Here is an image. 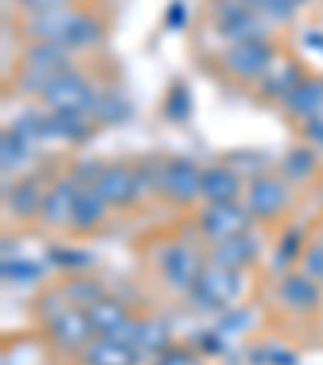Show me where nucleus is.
Segmentation results:
<instances>
[{
    "mask_svg": "<svg viewBox=\"0 0 323 365\" xmlns=\"http://www.w3.org/2000/svg\"><path fill=\"white\" fill-rule=\"evenodd\" d=\"M200 194L210 197L213 204H233V197L240 194V181H236V175L230 172V168L213 165V168H207L204 178H200Z\"/></svg>",
    "mask_w": 323,
    "mask_h": 365,
    "instance_id": "f8f14e48",
    "label": "nucleus"
},
{
    "mask_svg": "<svg viewBox=\"0 0 323 365\" xmlns=\"http://www.w3.org/2000/svg\"><path fill=\"white\" fill-rule=\"evenodd\" d=\"M200 178L204 172H198V165L188 159H175L168 165H162L158 172V187L175 200H191L194 194H200Z\"/></svg>",
    "mask_w": 323,
    "mask_h": 365,
    "instance_id": "20e7f679",
    "label": "nucleus"
},
{
    "mask_svg": "<svg viewBox=\"0 0 323 365\" xmlns=\"http://www.w3.org/2000/svg\"><path fill=\"white\" fill-rule=\"evenodd\" d=\"M304 265H307V272L314 278H323V246L310 249V252H307V262H304Z\"/></svg>",
    "mask_w": 323,
    "mask_h": 365,
    "instance_id": "bb28decb",
    "label": "nucleus"
},
{
    "mask_svg": "<svg viewBox=\"0 0 323 365\" xmlns=\"http://www.w3.org/2000/svg\"><path fill=\"white\" fill-rule=\"evenodd\" d=\"M268 62H272V48L259 39L236 42V46L227 52V65L236 71V75H259Z\"/></svg>",
    "mask_w": 323,
    "mask_h": 365,
    "instance_id": "1a4fd4ad",
    "label": "nucleus"
},
{
    "mask_svg": "<svg viewBox=\"0 0 323 365\" xmlns=\"http://www.w3.org/2000/svg\"><path fill=\"white\" fill-rule=\"evenodd\" d=\"M94 191L101 194L103 200H111V204H126V200L136 197L139 178L126 165H107V168H101V175H97Z\"/></svg>",
    "mask_w": 323,
    "mask_h": 365,
    "instance_id": "0eeeda50",
    "label": "nucleus"
},
{
    "mask_svg": "<svg viewBox=\"0 0 323 365\" xmlns=\"http://www.w3.org/2000/svg\"><path fill=\"white\" fill-rule=\"evenodd\" d=\"M162 269H165V278L175 284V288H191L200 275L198 259H194V252L188 246H168Z\"/></svg>",
    "mask_w": 323,
    "mask_h": 365,
    "instance_id": "9b49d317",
    "label": "nucleus"
},
{
    "mask_svg": "<svg viewBox=\"0 0 323 365\" xmlns=\"http://www.w3.org/2000/svg\"><path fill=\"white\" fill-rule=\"evenodd\" d=\"M88 359H94L97 365H120L130 359V352H126L123 343H117V339H101V343L91 349Z\"/></svg>",
    "mask_w": 323,
    "mask_h": 365,
    "instance_id": "412c9836",
    "label": "nucleus"
},
{
    "mask_svg": "<svg viewBox=\"0 0 323 365\" xmlns=\"http://www.w3.org/2000/svg\"><path fill=\"white\" fill-rule=\"evenodd\" d=\"M56 259H62V265H88L91 262L88 252H75V249H58Z\"/></svg>",
    "mask_w": 323,
    "mask_h": 365,
    "instance_id": "a878e982",
    "label": "nucleus"
},
{
    "mask_svg": "<svg viewBox=\"0 0 323 365\" xmlns=\"http://www.w3.org/2000/svg\"><path fill=\"white\" fill-rule=\"evenodd\" d=\"M288 200V191H284L282 181H272V178H255L246 191V204H249V214L255 217H272L278 214Z\"/></svg>",
    "mask_w": 323,
    "mask_h": 365,
    "instance_id": "6e6552de",
    "label": "nucleus"
},
{
    "mask_svg": "<svg viewBox=\"0 0 323 365\" xmlns=\"http://www.w3.org/2000/svg\"><path fill=\"white\" fill-rule=\"evenodd\" d=\"M29 33L46 42H58V46H91L97 39V23H91L75 10L58 7L48 14H33Z\"/></svg>",
    "mask_w": 323,
    "mask_h": 365,
    "instance_id": "f257e3e1",
    "label": "nucleus"
},
{
    "mask_svg": "<svg viewBox=\"0 0 323 365\" xmlns=\"http://www.w3.org/2000/svg\"><path fill=\"white\" fill-rule=\"evenodd\" d=\"M288 110L294 117H320L323 113V81H304L288 94Z\"/></svg>",
    "mask_w": 323,
    "mask_h": 365,
    "instance_id": "4468645a",
    "label": "nucleus"
},
{
    "mask_svg": "<svg viewBox=\"0 0 323 365\" xmlns=\"http://www.w3.org/2000/svg\"><path fill=\"white\" fill-rule=\"evenodd\" d=\"M65 294H68V301L75 304H84V307H94V304H101V288L97 284H88V282H75L65 288Z\"/></svg>",
    "mask_w": 323,
    "mask_h": 365,
    "instance_id": "5701e85b",
    "label": "nucleus"
},
{
    "mask_svg": "<svg viewBox=\"0 0 323 365\" xmlns=\"http://www.w3.org/2000/svg\"><path fill=\"white\" fill-rule=\"evenodd\" d=\"M46 103L52 107V110H62V113H94L97 110V97L94 91L88 88V84L81 81L78 75H58L56 81L46 88Z\"/></svg>",
    "mask_w": 323,
    "mask_h": 365,
    "instance_id": "f03ea898",
    "label": "nucleus"
},
{
    "mask_svg": "<svg viewBox=\"0 0 323 365\" xmlns=\"http://www.w3.org/2000/svg\"><path fill=\"white\" fill-rule=\"evenodd\" d=\"M249 10H262L272 20H288L294 14V0H242Z\"/></svg>",
    "mask_w": 323,
    "mask_h": 365,
    "instance_id": "4be33fe9",
    "label": "nucleus"
},
{
    "mask_svg": "<svg viewBox=\"0 0 323 365\" xmlns=\"http://www.w3.org/2000/svg\"><path fill=\"white\" fill-rule=\"evenodd\" d=\"M284 168H288V175H307L310 172V155H307V152H294V155H291V162Z\"/></svg>",
    "mask_w": 323,
    "mask_h": 365,
    "instance_id": "393cba45",
    "label": "nucleus"
},
{
    "mask_svg": "<svg viewBox=\"0 0 323 365\" xmlns=\"http://www.w3.org/2000/svg\"><path fill=\"white\" fill-rule=\"evenodd\" d=\"M282 294H284V301H288L291 307H310V304L317 301V288L307 282V278H297V275L284 278Z\"/></svg>",
    "mask_w": 323,
    "mask_h": 365,
    "instance_id": "a211bd4d",
    "label": "nucleus"
},
{
    "mask_svg": "<svg viewBox=\"0 0 323 365\" xmlns=\"http://www.w3.org/2000/svg\"><path fill=\"white\" fill-rule=\"evenodd\" d=\"M97 117L107 120V123H113V120H123L126 117V103L120 101V97H107V101H97Z\"/></svg>",
    "mask_w": 323,
    "mask_h": 365,
    "instance_id": "b1692460",
    "label": "nucleus"
},
{
    "mask_svg": "<svg viewBox=\"0 0 323 365\" xmlns=\"http://www.w3.org/2000/svg\"><path fill=\"white\" fill-rule=\"evenodd\" d=\"M191 288H194V297H198L204 307H227V304L240 294V275H236L233 269L210 265V269L200 272Z\"/></svg>",
    "mask_w": 323,
    "mask_h": 365,
    "instance_id": "7ed1b4c3",
    "label": "nucleus"
},
{
    "mask_svg": "<svg viewBox=\"0 0 323 365\" xmlns=\"http://www.w3.org/2000/svg\"><path fill=\"white\" fill-rule=\"evenodd\" d=\"M78 181H58L52 191L42 197V220L46 223H65L75 214V197H78Z\"/></svg>",
    "mask_w": 323,
    "mask_h": 365,
    "instance_id": "9d476101",
    "label": "nucleus"
},
{
    "mask_svg": "<svg viewBox=\"0 0 323 365\" xmlns=\"http://www.w3.org/2000/svg\"><path fill=\"white\" fill-rule=\"evenodd\" d=\"M220 33L223 36H233V39L246 42V39H259L262 36V23L252 16V10L242 4V0H223L220 7Z\"/></svg>",
    "mask_w": 323,
    "mask_h": 365,
    "instance_id": "423d86ee",
    "label": "nucleus"
},
{
    "mask_svg": "<svg viewBox=\"0 0 323 365\" xmlns=\"http://www.w3.org/2000/svg\"><path fill=\"white\" fill-rule=\"evenodd\" d=\"M26 10H33V14H48V10H58L62 7V0H20Z\"/></svg>",
    "mask_w": 323,
    "mask_h": 365,
    "instance_id": "cd10ccee",
    "label": "nucleus"
},
{
    "mask_svg": "<svg viewBox=\"0 0 323 365\" xmlns=\"http://www.w3.org/2000/svg\"><path fill=\"white\" fill-rule=\"evenodd\" d=\"M101 217H103V197L97 191H91V187H78L71 223H75L78 230H88V227H94Z\"/></svg>",
    "mask_w": 323,
    "mask_h": 365,
    "instance_id": "f3484780",
    "label": "nucleus"
},
{
    "mask_svg": "<svg viewBox=\"0 0 323 365\" xmlns=\"http://www.w3.org/2000/svg\"><path fill=\"white\" fill-rule=\"evenodd\" d=\"M246 227H249V214L233 204H213L210 210H204V217H200V230L217 242L242 236Z\"/></svg>",
    "mask_w": 323,
    "mask_h": 365,
    "instance_id": "39448f33",
    "label": "nucleus"
},
{
    "mask_svg": "<svg viewBox=\"0 0 323 365\" xmlns=\"http://www.w3.org/2000/svg\"><path fill=\"white\" fill-rule=\"evenodd\" d=\"M10 207L16 214H33V210H42V200H39V187L33 181H23V185L14 187L10 194Z\"/></svg>",
    "mask_w": 323,
    "mask_h": 365,
    "instance_id": "aec40b11",
    "label": "nucleus"
},
{
    "mask_svg": "<svg viewBox=\"0 0 323 365\" xmlns=\"http://www.w3.org/2000/svg\"><path fill=\"white\" fill-rule=\"evenodd\" d=\"M255 249H259V242L252 240V236H233V240H223L217 242V249H213L210 262L220 265V269H240L242 262H249L255 255Z\"/></svg>",
    "mask_w": 323,
    "mask_h": 365,
    "instance_id": "ddd939ff",
    "label": "nucleus"
},
{
    "mask_svg": "<svg viewBox=\"0 0 323 365\" xmlns=\"http://www.w3.org/2000/svg\"><path fill=\"white\" fill-rule=\"evenodd\" d=\"M52 330H56V336L62 339V343L78 346V343H84V339H88L91 317H88V314H78V310H71V307H68V310L62 307V314L56 317Z\"/></svg>",
    "mask_w": 323,
    "mask_h": 365,
    "instance_id": "2eb2a0df",
    "label": "nucleus"
},
{
    "mask_svg": "<svg viewBox=\"0 0 323 365\" xmlns=\"http://www.w3.org/2000/svg\"><path fill=\"white\" fill-rule=\"evenodd\" d=\"M29 65L42 68L48 75H65L68 68V46H58V42H42L29 52Z\"/></svg>",
    "mask_w": 323,
    "mask_h": 365,
    "instance_id": "dca6fc26",
    "label": "nucleus"
},
{
    "mask_svg": "<svg viewBox=\"0 0 323 365\" xmlns=\"http://www.w3.org/2000/svg\"><path fill=\"white\" fill-rule=\"evenodd\" d=\"M310 139L323 145V117H314V120H310Z\"/></svg>",
    "mask_w": 323,
    "mask_h": 365,
    "instance_id": "c85d7f7f",
    "label": "nucleus"
},
{
    "mask_svg": "<svg viewBox=\"0 0 323 365\" xmlns=\"http://www.w3.org/2000/svg\"><path fill=\"white\" fill-rule=\"evenodd\" d=\"M26 152H29V139L23 136L20 130H14V126H10L7 136H4V168H16V165H23Z\"/></svg>",
    "mask_w": 323,
    "mask_h": 365,
    "instance_id": "6ab92c4d",
    "label": "nucleus"
}]
</instances>
